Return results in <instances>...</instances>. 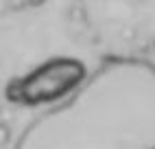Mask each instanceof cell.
I'll list each match as a JSON object with an SVG mask.
<instances>
[{
	"instance_id": "cell-2",
	"label": "cell",
	"mask_w": 155,
	"mask_h": 149,
	"mask_svg": "<svg viewBox=\"0 0 155 149\" xmlns=\"http://www.w3.org/2000/svg\"><path fill=\"white\" fill-rule=\"evenodd\" d=\"M87 77L85 64L77 57H50L5 88L7 101L18 105H55L70 97Z\"/></svg>"
},
{
	"instance_id": "cell-1",
	"label": "cell",
	"mask_w": 155,
	"mask_h": 149,
	"mask_svg": "<svg viewBox=\"0 0 155 149\" xmlns=\"http://www.w3.org/2000/svg\"><path fill=\"white\" fill-rule=\"evenodd\" d=\"M13 149H155V64L103 59L70 97L35 114Z\"/></svg>"
},
{
	"instance_id": "cell-3",
	"label": "cell",
	"mask_w": 155,
	"mask_h": 149,
	"mask_svg": "<svg viewBox=\"0 0 155 149\" xmlns=\"http://www.w3.org/2000/svg\"><path fill=\"white\" fill-rule=\"evenodd\" d=\"M9 136H11V134H9V127L7 125H0V147H5L9 143Z\"/></svg>"
}]
</instances>
